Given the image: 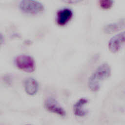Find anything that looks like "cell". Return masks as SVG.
Instances as JSON below:
<instances>
[{
    "label": "cell",
    "instance_id": "1",
    "mask_svg": "<svg viewBox=\"0 0 125 125\" xmlns=\"http://www.w3.org/2000/svg\"><path fill=\"white\" fill-rule=\"evenodd\" d=\"M111 72V67L107 63H103L98 66L88 80V86L90 90L94 92L98 91L102 83L109 77Z\"/></svg>",
    "mask_w": 125,
    "mask_h": 125
},
{
    "label": "cell",
    "instance_id": "2",
    "mask_svg": "<svg viewBox=\"0 0 125 125\" xmlns=\"http://www.w3.org/2000/svg\"><path fill=\"white\" fill-rule=\"evenodd\" d=\"M15 63L19 69L28 73L34 72L36 63L34 59L29 55H20L15 59Z\"/></svg>",
    "mask_w": 125,
    "mask_h": 125
},
{
    "label": "cell",
    "instance_id": "3",
    "mask_svg": "<svg viewBox=\"0 0 125 125\" xmlns=\"http://www.w3.org/2000/svg\"><path fill=\"white\" fill-rule=\"evenodd\" d=\"M19 7L23 12L30 14H37L44 9L43 5L36 0H21Z\"/></svg>",
    "mask_w": 125,
    "mask_h": 125
},
{
    "label": "cell",
    "instance_id": "4",
    "mask_svg": "<svg viewBox=\"0 0 125 125\" xmlns=\"http://www.w3.org/2000/svg\"><path fill=\"white\" fill-rule=\"evenodd\" d=\"M44 107L48 111L58 115L62 117L66 116L64 109L60 104L57 100L52 97H48L44 101Z\"/></svg>",
    "mask_w": 125,
    "mask_h": 125
},
{
    "label": "cell",
    "instance_id": "5",
    "mask_svg": "<svg viewBox=\"0 0 125 125\" xmlns=\"http://www.w3.org/2000/svg\"><path fill=\"white\" fill-rule=\"evenodd\" d=\"M125 43V31L122 32L112 37L108 43L109 51L113 53L118 52Z\"/></svg>",
    "mask_w": 125,
    "mask_h": 125
},
{
    "label": "cell",
    "instance_id": "6",
    "mask_svg": "<svg viewBox=\"0 0 125 125\" xmlns=\"http://www.w3.org/2000/svg\"><path fill=\"white\" fill-rule=\"evenodd\" d=\"M72 11L69 8H63L60 10L57 13L56 22L60 26L66 25L72 19Z\"/></svg>",
    "mask_w": 125,
    "mask_h": 125
},
{
    "label": "cell",
    "instance_id": "7",
    "mask_svg": "<svg viewBox=\"0 0 125 125\" xmlns=\"http://www.w3.org/2000/svg\"><path fill=\"white\" fill-rule=\"evenodd\" d=\"M125 28V19H121L117 21L109 23L103 28L104 32L106 34H112L119 31Z\"/></svg>",
    "mask_w": 125,
    "mask_h": 125
},
{
    "label": "cell",
    "instance_id": "8",
    "mask_svg": "<svg viewBox=\"0 0 125 125\" xmlns=\"http://www.w3.org/2000/svg\"><path fill=\"white\" fill-rule=\"evenodd\" d=\"M88 100L84 98H80L74 104L73 111L74 114L78 117H84L87 114V111L85 109V106L87 104Z\"/></svg>",
    "mask_w": 125,
    "mask_h": 125
},
{
    "label": "cell",
    "instance_id": "9",
    "mask_svg": "<svg viewBox=\"0 0 125 125\" xmlns=\"http://www.w3.org/2000/svg\"><path fill=\"white\" fill-rule=\"evenodd\" d=\"M24 90L29 95H35L39 89L38 82L33 78H27L24 82Z\"/></svg>",
    "mask_w": 125,
    "mask_h": 125
},
{
    "label": "cell",
    "instance_id": "10",
    "mask_svg": "<svg viewBox=\"0 0 125 125\" xmlns=\"http://www.w3.org/2000/svg\"><path fill=\"white\" fill-rule=\"evenodd\" d=\"M100 7L104 9H109L113 5V0H99Z\"/></svg>",
    "mask_w": 125,
    "mask_h": 125
},
{
    "label": "cell",
    "instance_id": "11",
    "mask_svg": "<svg viewBox=\"0 0 125 125\" xmlns=\"http://www.w3.org/2000/svg\"><path fill=\"white\" fill-rule=\"evenodd\" d=\"M63 2L67 3H70V4H73V3H77L81 2L84 0H61Z\"/></svg>",
    "mask_w": 125,
    "mask_h": 125
}]
</instances>
